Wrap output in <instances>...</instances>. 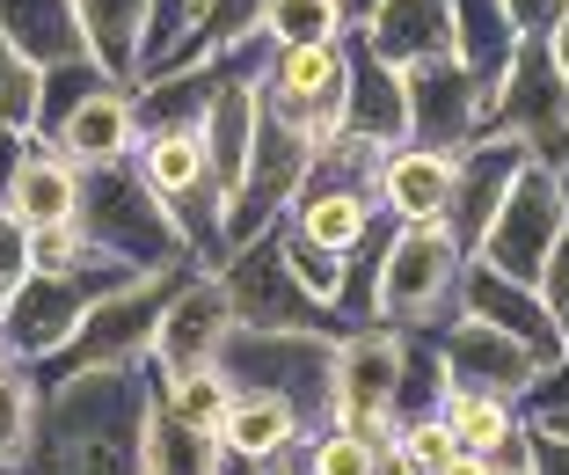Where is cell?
Returning a JSON list of instances; mask_svg holds the SVG:
<instances>
[{
	"mask_svg": "<svg viewBox=\"0 0 569 475\" xmlns=\"http://www.w3.org/2000/svg\"><path fill=\"white\" fill-rule=\"evenodd\" d=\"M147 366H81L44 380L22 475H147Z\"/></svg>",
	"mask_w": 569,
	"mask_h": 475,
	"instance_id": "1",
	"label": "cell"
},
{
	"mask_svg": "<svg viewBox=\"0 0 569 475\" xmlns=\"http://www.w3.org/2000/svg\"><path fill=\"white\" fill-rule=\"evenodd\" d=\"M219 374L249 395H278L307 432L336 425V329H234Z\"/></svg>",
	"mask_w": 569,
	"mask_h": 475,
	"instance_id": "2",
	"label": "cell"
},
{
	"mask_svg": "<svg viewBox=\"0 0 569 475\" xmlns=\"http://www.w3.org/2000/svg\"><path fill=\"white\" fill-rule=\"evenodd\" d=\"M460 271H468V249L452 241L446 220H417L387 235L380 271H372V323L395 329H438L460 315Z\"/></svg>",
	"mask_w": 569,
	"mask_h": 475,
	"instance_id": "3",
	"label": "cell"
},
{
	"mask_svg": "<svg viewBox=\"0 0 569 475\" xmlns=\"http://www.w3.org/2000/svg\"><path fill=\"white\" fill-rule=\"evenodd\" d=\"M73 227L96 241L102 256H118L132 271H183L190 249L168 220V205L147 190V176L132 161H110V169H81V205H73Z\"/></svg>",
	"mask_w": 569,
	"mask_h": 475,
	"instance_id": "4",
	"label": "cell"
},
{
	"mask_svg": "<svg viewBox=\"0 0 569 475\" xmlns=\"http://www.w3.org/2000/svg\"><path fill=\"white\" fill-rule=\"evenodd\" d=\"M307 169H315V139L300 132V125L284 118V110H270L263 96H256V139H249V169H241L234 198H227V256L241 249V241L270 235V227L292 212V198H300Z\"/></svg>",
	"mask_w": 569,
	"mask_h": 475,
	"instance_id": "5",
	"label": "cell"
},
{
	"mask_svg": "<svg viewBox=\"0 0 569 475\" xmlns=\"http://www.w3.org/2000/svg\"><path fill=\"white\" fill-rule=\"evenodd\" d=\"M482 132L519 139V147L533 154V161H548V169L569 161V81H562V67H555L548 37H526V44L511 51L503 81L489 88Z\"/></svg>",
	"mask_w": 569,
	"mask_h": 475,
	"instance_id": "6",
	"label": "cell"
},
{
	"mask_svg": "<svg viewBox=\"0 0 569 475\" xmlns=\"http://www.w3.org/2000/svg\"><path fill=\"white\" fill-rule=\"evenodd\" d=\"M402 366H409V329H395V323L343 329L336 337V425L372 432L380 446H395V432H402V417H395Z\"/></svg>",
	"mask_w": 569,
	"mask_h": 475,
	"instance_id": "7",
	"label": "cell"
},
{
	"mask_svg": "<svg viewBox=\"0 0 569 475\" xmlns=\"http://www.w3.org/2000/svg\"><path fill=\"white\" fill-rule=\"evenodd\" d=\"M168 286H176V271H147V278H132V286L102 293V300L81 315V329L67 337V352L51 358V366H37V374L59 380V374H81V366H147L153 329H161V307H168Z\"/></svg>",
	"mask_w": 569,
	"mask_h": 475,
	"instance_id": "8",
	"label": "cell"
},
{
	"mask_svg": "<svg viewBox=\"0 0 569 475\" xmlns=\"http://www.w3.org/2000/svg\"><path fill=\"white\" fill-rule=\"evenodd\" d=\"M219 286H227V300H234V329H336V337H343L336 307H321L315 293L300 286V271L284 264L278 227L256 235V241H241V249L219 264Z\"/></svg>",
	"mask_w": 569,
	"mask_h": 475,
	"instance_id": "9",
	"label": "cell"
},
{
	"mask_svg": "<svg viewBox=\"0 0 569 475\" xmlns=\"http://www.w3.org/2000/svg\"><path fill=\"white\" fill-rule=\"evenodd\" d=\"M569 220V198H562V176L548 169V161H526L519 176H511V190H503L497 220H489L482 235V264L503 278H526V286H540V271H548V249L555 235H562Z\"/></svg>",
	"mask_w": 569,
	"mask_h": 475,
	"instance_id": "10",
	"label": "cell"
},
{
	"mask_svg": "<svg viewBox=\"0 0 569 475\" xmlns=\"http://www.w3.org/2000/svg\"><path fill=\"white\" fill-rule=\"evenodd\" d=\"M234 337V300L219 286V271H176L161 307V329H153V352H147V374L153 380H176L190 366H219V344Z\"/></svg>",
	"mask_w": 569,
	"mask_h": 475,
	"instance_id": "11",
	"label": "cell"
},
{
	"mask_svg": "<svg viewBox=\"0 0 569 475\" xmlns=\"http://www.w3.org/2000/svg\"><path fill=\"white\" fill-rule=\"evenodd\" d=\"M402 102H409V139L438 154H460L468 139H482V118H489V88L460 59L402 67Z\"/></svg>",
	"mask_w": 569,
	"mask_h": 475,
	"instance_id": "12",
	"label": "cell"
},
{
	"mask_svg": "<svg viewBox=\"0 0 569 475\" xmlns=\"http://www.w3.org/2000/svg\"><path fill=\"white\" fill-rule=\"evenodd\" d=\"M438 366H446V388H468V395H503V403H526L540 358L526 352L519 337L475 323V315H452L438 323Z\"/></svg>",
	"mask_w": 569,
	"mask_h": 475,
	"instance_id": "13",
	"label": "cell"
},
{
	"mask_svg": "<svg viewBox=\"0 0 569 475\" xmlns=\"http://www.w3.org/2000/svg\"><path fill=\"white\" fill-rule=\"evenodd\" d=\"M460 315L503 329V337H519L540 366H555V358H562V323H555V307L540 300V286L489 271L482 256H468V271H460Z\"/></svg>",
	"mask_w": 569,
	"mask_h": 475,
	"instance_id": "14",
	"label": "cell"
},
{
	"mask_svg": "<svg viewBox=\"0 0 569 475\" xmlns=\"http://www.w3.org/2000/svg\"><path fill=\"white\" fill-rule=\"evenodd\" d=\"M533 154L519 147V139H497V132H482V139H468L460 147V169H452V205H446V227H452V241L460 249H482V235H489V220H497V205H503V190H511V176L526 169Z\"/></svg>",
	"mask_w": 569,
	"mask_h": 475,
	"instance_id": "15",
	"label": "cell"
},
{
	"mask_svg": "<svg viewBox=\"0 0 569 475\" xmlns=\"http://www.w3.org/2000/svg\"><path fill=\"white\" fill-rule=\"evenodd\" d=\"M358 44L395 73L417 59H452V0H372L358 16Z\"/></svg>",
	"mask_w": 569,
	"mask_h": 475,
	"instance_id": "16",
	"label": "cell"
},
{
	"mask_svg": "<svg viewBox=\"0 0 569 475\" xmlns=\"http://www.w3.org/2000/svg\"><path fill=\"white\" fill-rule=\"evenodd\" d=\"M51 154H67L73 169H110V161H132V154H139L132 88H102V96H88L81 110L51 132Z\"/></svg>",
	"mask_w": 569,
	"mask_h": 475,
	"instance_id": "17",
	"label": "cell"
},
{
	"mask_svg": "<svg viewBox=\"0 0 569 475\" xmlns=\"http://www.w3.org/2000/svg\"><path fill=\"white\" fill-rule=\"evenodd\" d=\"M452 169H460V154H438V147H417V139H402V147H387L380 205H387V212H395L402 227L446 220V205H452Z\"/></svg>",
	"mask_w": 569,
	"mask_h": 475,
	"instance_id": "18",
	"label": "cell"
},
{
	"mask_svg": "<svg viewBox=\"0 0 569 475\" xmlns=\"http://www.w3.org/2000/svg\"><path fill=\"white\" fill-rule=\"evenodd\" d=\"M81 16V44L110 81L132 88L147 73V37H153V8L147 0H73Z\"/></svg>",
	"mask_w": 569,
	"mask_h": 475,
	"instance_id": "19",
	"label": "cell"
},
{
	"mask_svg": "<svg viewBox=\"0 0 569 475\" xmlns=\"http://www.w3.org/2000/svg\"><path fill=\"white\" fill-rule=\"evenodd\" d=\"M343 125H351V132H366V139H380V147H402V139H409L402 73L387 67V59H372L358 37H351V88H343Z\"/></svg>",
	"mask_w": 569,
	"mask_h": 475,
	"instance_id": "20",
	"label": "cell"
},
{
	"mask_svg": "<svg viewBox=\"0 0 569 475\" xmlns=\"http://www.w3.org/2000/svg\"><path fill=\"white\" fill-rule=\"evenodd\" d=\"M198 139H204V169H212V184L234 198L241 169H249V139H256V73H249V67H241L234 81L212 96V110H204Z\"/></svg>",
	"mask_w": 569,
	"mask_h": 475,
	"instance_id": "21",
	"label": "cell"
},
{
	"mask_svg": "<svg viewBox=\"0 0 569 475\" xmlns=\"http://www.w3.org/2000/svg\"><path fill=\"white\" fill-rule=\"evenodd\" d=\"M438 417L452 425L460 454H482V461H526V417H519V403H503V395L446 388Z\"/></svg>",
	"mask_w": 569,
	"mask_h": 475,
	"instance_id": "22",
	"label": "cell"
},
{
	"mask_svg": "<svg viewBox=\"0 0 569 475\" xmlns=\"http://www.w3.org/2000/svg\"><path fill=\"white\" fill-rule=\"evenodd\" d=\"M263 8H270V0H204L198 22H190V30L176 37L147 73H161V67H204V59H227V51L256 44V37H263Z\"/></svg>",
	"mask_w": 569,
	"mask_h": 475,
	"instance_id": "23",
	"label": "cell"
},
{
	"mask_svg": "<svg viewBox=\"0 0 569 475\" xmlns=\"http://www.w3.org/2000/svg\"><path fill=\"white\" fill-rule=\"evenodd\" d=\"M372 220H380V198H358V190H336V184H300V198L284 212L292 235L321 241V249H343V256L372 235Z\"/></svg>",
	"mask_w": 569,
	"mask_h": 475,
	"instance_id": "24",
	"label": "cell"
},
{
	"mask_svg": "<svg viewBox=\"0 0 569 475\" xmlns=\"http://www.w3.org/2000/svg\"><path fill=\"white\" fill-rule=\"evenodd\" d=\"M212 439H219V454H227V461H278L292 439H307V425L278 403V395L234 388V403H227V417H219Z\"/></svg>",
	"mask_w": 569,
	"mask_h": 475,
	"instance_id": "25",
	"label": "cell"
},
{
	"mask_svg": "<svg viewBox=\"0 0 569 475\" xmlns=\"http://www.w3.org/2000/svg\"><path fill=\"white\" fill-rule=\"evenodd\" d=\"M0 37L30 59V67H59V59H81V16L73 0H0Z\"/></svg>",
	"mask_w": 569,
	"mask_h": 475,
	"instance_id": "26",
	"label": "cell"
},
{
	"mask_svg": "<svg viewBox=\"0 0 569 475\" xmlns=\"http://www.w3.org/2000/svg\"><path fill=\"white\" fill-rule=\"evenodd\" d=\"M73 205H81V169H73L67 154L30 147V161L16 169V190H8V220H22V227H67Z\"/></svg>",
	"mask_w": 569,
	"mask_h": 475,
	"instance_id": "27",
	"label": "cell"
},
{
	"mask_svg": "<svg viewBox=\"0 0 569 475\" xmlns=\"http://www.w3.org/2000/svg\"><path fill=\"white\" fill-rule=\"evenodd\" d=\"M519 44H526V37L511 30L503 0H452V59H460L482 88L503 81V67H511V51H519Z\"/></svg>",
	"mask_w": 569,
	"mask_h": 475,
	"instance_id": "28",
	"label": "cell"
},
{
	"mask_svg": "<svg viewBox=\"0 0 569 475\" xmlns=\"http://www.w3.org/2000/svg\"><path fill=\"white\" fill-rule=\"evenodd\" d=\"M102 88H124V81H110V73L96 67V59H59V67H37V118H30V139L37 147H51V132L81 110L88 96H102Z\"/></svg>",
	"mask_w": 569,
	"mask_h": 475,
	"instance_id": "29",
	"label": "cell"
},
{
	"mask_svg": "<svg viewBox=\"0 0 569 475\" xmlns=\"http://www.w3.org/2000/svg\"><path fill=\"white\" fill-rule=\"evenodd\" d=\"M227 468V454H219L212 432H190L183 417H168L161 403H153L147 417V475H219Z\"/></svg>",
	"mask_w": 569,
	"mask_h": 475,
	"instance_id": "30",
	"label": "cell"
},
{
	"mask_svg": "<svg viewBox=\"0 0 569 475\" xmlns=\"http://www.w3.org/2000/svg\"><path fill=\"white\" fill-rule=\"evenodd\" d=\"M351 30L343 0H270L263 8V44L270 51H292V44H336Z\"/></svg>",
	"mask_w": 569,
	"mask_h": 475,
	"instance_id": "31",
	"label": "cell"
},
{
	"mask_svg": "<svg viewBox=\"0 0 569 475\" xmlns=\"http://www.w3.org/2000/svg\"><path fill=\"white\" fill-rule=\"evenodd\" d=\"M300 468H307V475H387V446L372 439V432L321 425V432H307Z\"/></svg>",
	"mask_w": 569,
	"mask_h": 475,
	"instance_id": "32",
	"label": "cell"
},
{
	"mask_svg": "<svg viewBox=\"0 0 569 475\" xmlns=\"http://www.w3.org/2000/svg\"><path fill=\"white\" fill-rule=\"evenodd\" d=\"M161 409L168 417H183L190 432H219V417H227V403H234V380L219 374V366H190V374L161 380Z\"/></svg>",
	"mask_w": 569,
	"mask_h": 475,
	"instance_id": "33",
	"label": "cell"
},
{
	"mask_svg": "<svg viewBox=\"0 0 569 475\" xmlns=\"http://www.w3.org/2000/svg\"><path fill=\"white\" fill-rule=\"evenodd\" d=\"M37 395H44V380L30 374V366H16V374L0 380V475L22 468V454H30V432H37Z\"/></svg>",
	"mask_w": 569,
	"mask_h": 475,
	"instance_id": "34",
	"label": "cell"
},
{
	"mask_svg": "<svg viewBox=\"0 0 569 475\" xmlns=\"http://www.w3.org/2000/svg\"><path fill=\"white\" fill-rule=\"evenodd\" d=\"M278 241H284V264L300 271V286L315 293L321 307L343 300V264H351V256H343V249H321V241H307V235H292L284 220H278ZM336 323H343V315H336Z\"/></svg>",
	"mask_w": 569,
	"mask_h": 475,
	"instance_id": "35",
	"label": "cell"
},
{
	"mask_svg": "<svg viewBox=\"0 0 569 475\" xmlns=\"http://www.w3.org/2000/svg\"><path fill=\"white\" fill-rule=\"evenodd\" d=\"M387 454L402 461L409 475H438L452 454H460V439H452V425L431 409V417H402V432H395V446H387Z\"/></svg>",
	"mask_w": 569,
	"mask_h": 475,
	"instance_id": "36",
	"label": "cell"
},
{
	"mask_svg": "<svg viewBox=\"0 0 569 475\" xmlns=\"http://www.w3.org/2000/svg\"><path fill=\"white\" fill-rule=\"evenodd\" d=\"M81 264H96V241L81 227H30V278H73Z\"/></svg>",
	"mask_w": 569,
	"mask_h": 475,
	"instance_id": "37",
	"label": "cell"
},
{
	"mask_svg": "<svg viewBox=\"0 0 569 475\" xmlns=\"http://www.w3.org/2000/svg\"><path fill=\"white\" fill-rule=\"evenodd\" d=\"M30 118H37V67L0 37V125H22L30 132Z\"/></svg>",
	"mask_w": 569,
	"mask_h": 475,
	"instance_id": "38",
	"label": "cell"
},
{
	"mask_svg": "<svg viewBox=\"0 0 569 475\" xmlns=\"http://www.w3.org/2000/svg\"><path fill=\"white\" fill-rule=\"evenodd\" d=\"M147 8H153V37H147V67H153V59H161V51L176 44V37H183L190 22H198L204 0H147Z\"/></svg>",
	"mask_w": 569,
	"mask_h": 475,
	"instance_id": "39",
	"label": "cell"
},
{
	"mask_svg": "<svg viewBox=\"0 0 569 475\" xmlns=\"http://www.w3.org/2000/svg\"><path fill=\"white\" fill-rule=\"evenodd\" d=\"M22 278H30V227L0 212V300H8Z\"/></svg>",
	"mask_w": 569,
	"mask_h": 475,
	"instance_id": "40",
	"label": "cell"
},
{
	"mask_svg": "<svg viewBox=\"0 0 569 475\" xmlns=\"http://www.w3.org/2000/svg\"><path fill=\"white\" fill-rule=\"evenodd\" d=\"M526 475H569V439L548 425H526Z\"/></svg>",
	"mask_w": 569,
	"mask_h": 475,
	"instance_id": "41",
	"label": "cell"
},
{
	"mask_svg": "<svg viewBox=\"0 0 569 475\" xmlns=\"http://www.w3.org/2000/svg\"><path fill=\"white\" fill-rule=\"evenodd\" d=\"M519 409H533V417H548V409H569V352L555 358V366H540L533 374V388H526V403Z\"/></svg>",
	"mask_w": 569,
	"mask_h": 475,
	"instance_id": "42",
	"label": "cell"
},
{
	"mask_svg": "<svg viewBox=\"0 0 569 475\" xmlns=\"http://www.w3.org/2000/svg\"><path fill=\"white\" fill-rule=\"evenodd\" d=\"M569 0H503V16H511V30L519 37H548L555 22H562Z\"/></svg>",
	"mask_w": 569,
	"mask_h": 475,
	"instance_id": "43",
	"label": "cell"
},
{
	"mask_svg": "<svg viewBox=\"0 0 569 475\" xmlns=\"http://www.w3.org/2000/svg\"><path fill=\"white\" fill-rule=\"evenodd\" d=\"M30 147L37 139L22 132V125H0V212H8V190H16V169L30 161Z\"/></svg>",
	"mask_w": 569,
	"mask_h": 475,
	"instance_id": "44",
	"label": "cell"
},
{
	"mask_svg": "<svg viewBox=\"0 0 569 475\" xmlns=\"http://www.w3.org/2000/svg\"><path fill=\"white\" fill-rule=\"evenodd\" d=\"M540 300H548V307H569V220H562V235H555V249H548V271H540Z\"/></svg>",
	"mask_w": 569,
	"mask_h": 475,
	"instance_id": "45",
	"label": "cell"
},
{
	"mask_svg": "<svg viewBox=\"0 0 569 475\" xmlns=\"http://www.w3.org/2000/svg\"><path fill=\"white\" fill-rule=\"evenodd\" d=\"M548 51H555V67H562V81H569V8H562V22L548 30Z\"/></svg>",
	"mask_w": 569,
	"mask_h": 475,
	"instance_id": "46",
	"label": "cell"
},
{
	"mask_svg": "<svg viewBox=\"0 0 569 475\" xmlns=\"http://www.w3.org/2000/svg\"><path fill=\"white\" fill-rule=\"evenodd\" d=\"M533 425H548V432H562V439H569V409H548V417H533Z\"/></svg>",
	"mask_w": 569,
	"mask_h": 475,
	"instance_id": "47",
	"label": "cell"
},
{
	"mask_svg": "<svg viewBox=\"0 0 569 475\" xmlns=\"http://www.w3.org/2000/svg\"><path fill=\"white\" fill-rule=\"evenodd\" d=\"M482 475H526V461H489Z\"/></svg>",
	"mask_w": 569,
	"mask_h": 475,
	"instance_id": "48",
	"label": "cell"
},
{
	"mask_svg": "<svg viewBox=\"0 0 569 475\" xmlns=\"http://www.w3.org/2000/svg\"><path fill=\"white\" fill-rule=\"evenodd\" d=\"M8 374H16V352H8V344H0V380H8Z\"/></svg>",
	"mask_w": 569,
	"mask_h": 475,
	"instance_id": "49",
	"label": "cell"
},
{
	"mask_svg": "<svg viewBox=\"0 0 569 475\" xmlns=\"http://www.w3.org/2000/svg\"><path fill=\"white\" fill-rule=\"evenodd\" d=\"M366 8H372V0H343V16H351V22H358V16H366Z\"/></svg>",
	"mask_w": 569,
	"mask_h": 475,
	"instance_id": "50",
	"label": "cell"
},
{
	"mask_svg": "<svg viewBox=\"0 0 569 475\" xmlns=\"http://www.w3.org/2000/svg\"><path fill=\"white\" fill-rule=\"evenodd\" d=\"M555 323H562V352H569V307H555Z\"/></svg>",
	"mask_w": 569,
	"mask_h": 475,
	"instance_id": "51",
	"label": "cell"
},
{
	"mask_svg": "<svg viewBox=\"0 0 569 475\" xmlns=\"http://www.w3.org/2000/svg\"><path fill=\"white\" fill-rule=\"evenodd\" d=\"M555 176H562V198H569V161H562V169H555Z\"/></svg>",
	"mask_w": 569,
	"mask_h": 475,
	"instance_id": "52",
	"label": "cell"
}]
</instances>
